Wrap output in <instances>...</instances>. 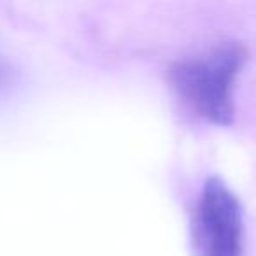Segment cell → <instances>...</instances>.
I'll return each mask as SVG.
<instances>
[{
	"label": "cell",
	"instance_id": "obj_1",
	"mask_svg": "<svg viewBox=\"0 0 256 256\" xmlns=\"http://www.w3.org/2000/svg\"><path fill=\"white\" fill-rule=\"evenodd\" d=\"M248 58L237 40H224L207 53L179 62L170 79L184 102L214 124L234 121V86Z\"/></svg>",
	"mask_w": 256,
	"mask_h": 256
},
{
	"label": "cell",
	"instance_id": "obj_2",
	"mask_svg": "<svg viewBox=\"0 0 256 256\" xmlns=\"http://www.w3.org/2000/svg\"><path fill=\"white\" fill-rule=\"evenodd\" d=\"M195 256H242L244 218L235 193L221 179L206 181L193 221Z\"/></svg>",
	"mask_w": 256,
	"mask_h": 256
},
{
	"label": "cell",
	"instance_id": "obj_3",
	"mask_svg": "<svg viewBox=\"0 0 256 256\" xmlns=\"http://www.w3.org/2000/svg\"><path fill=\"white\" fill-rule=\"evenodd\" d=\"M8 78H9V68L4 64H0V86H4L8 82Z\"/></svg>",
	"mask_w": 256,
	"mask_h": 256
}]
</instances>
